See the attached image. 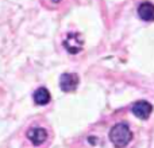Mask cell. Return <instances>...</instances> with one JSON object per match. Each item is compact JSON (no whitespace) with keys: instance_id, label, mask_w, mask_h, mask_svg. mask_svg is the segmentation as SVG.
I'll use <instances>...</instances> for the list:
<instances>
[{"instance_id":"1","label":"cell","mask_w":154,"mask_h":148,"mask_svg":"<svg viewBox=\"0 0 154 148\" xmlns=\"http://www.w3.org/2000/svg\"><path fill=\"white\" fill-rule=\"evenodd\" d=\"M133 139V133H131L130 128L125 123H119V124L114 125L112 129L109 131V140L118 148L126 147Z\"/></svg>"},{"instance_id":"2","label":"cell","mask_w":154,"mask_h":148,"mask_svg":"<svg viewBox=\"0 0 154 148\" xmlns=\"http://www.w3.org/2000/svg\"><path fill=\"white\" fill-rule=\"evenodd\" d=\"M65 50L70 54H77L82 50V46H84V38L81 37V34L79 32H69L66 35V38L62 42Z\"/></svg>"},{"instance_id":"3","label":"cell","mask_w":154,"mask_h":148,"mask_svg":"<svg viewBox=\"0 0 154 148\" xmlns=\"http://www.w3.org/2000/svg\"><path fill=\"white\" fill-rule=\"evenodd\" d=\"M131 112L134 113V116H137L141 120H146L150 117L153 112V106L150 105L147 101H137L131 108Z\"/></svg>"},{"instance_id":"4","label":"cell","mask_w":154,"mask_h":148,"mask_svg":"<svg viewBox=\"0 0 154 148\" xmlns=\"http://www.w3.org/2000/svg\"><path fill=\"white\" fill-rule=\"evenodd\" d=\"M79 77L73 73H65L60 78V87L62 92H73L79 85Z\"/></svg>"},{"instance_id":"5","label":"cell","mask_w":154,"mask_h":148,"mask_svg":"<svg viewBox=\"0 0 154 148\" xmlns=\"http://www.w3.org/2000/svg\"><path fill=\"white\" fill-rule=\"evenodd\" d=\"M27 138L34 146H41L48 139V132L43 128H31L27 131Z\"/></svg>"},{"instance_id":"6","label":"cell","mask_w":154,"mask_h":148,"mask_svg":"<svg viewBox=\"0 0 154 148\" xmlns=\"http://www.w3.org/2000/svg\"><path fill=\"white\" fill-rule=\"evenodd\" d=\"M138 15L142 20L153 22L154 20V4L150 1H143L138 7Z\"/></svg>"},{"instance_id":"7","label":"cell","mask_w":154,"mask_h":148,"mask_svg":"<svg viewBox=\"0 0 154 148\" xmlns=\"http://www.w3.org/2000/svg\"><path fill=\"white\" fill-rule=\"evenodd\" d=\"M32 97H34V102L37 105H46V104H49L51 96H50V92L46 87H38Z\"/></svg>"},{"instance_id":"8","label":"cell","mask_w":154,"mask_h":148,"mask_svg":"<svg viewBox=\"0 0 154 148\" xmlns=\"http://www.w3.org/2000/svg\"><path fill=\"white\" fill-rule=\"evenodd\" d=\"M49 1H51V3H58L60 0H49Z\"/></svg>"}]
</instances>
